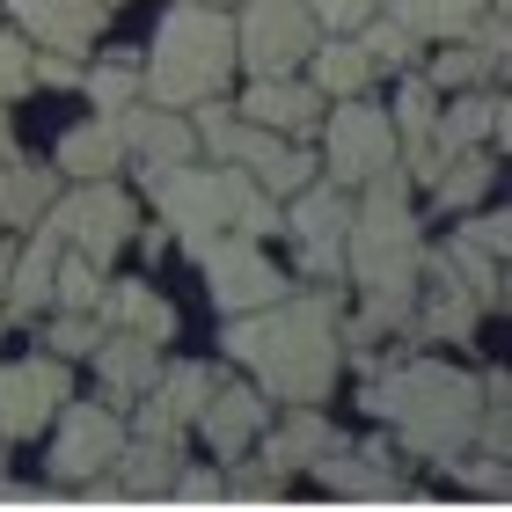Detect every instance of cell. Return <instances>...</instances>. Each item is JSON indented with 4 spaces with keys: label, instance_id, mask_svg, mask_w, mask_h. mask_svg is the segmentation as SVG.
Here are the masks:
<instances>
[{
    "label": "cell",
    "instance_id": "9a60e30c",
    "mask_svg": "<svg viewBox=\"0 0 512 512\" xmlns=\"http://www.w3.org/2000/svg\"><path fill=\"white\" fill-rule=\"evenodd\" d=\"M264 417H271V395L264 388H220L213 381V395L198 403L191 425L205 432V447H213L220 461H242V447L264 439Z\"/></svg>",
    "mask_w": 512,
    "mask_h": 512
},
{
    "label": "cell",
    "instance_id": "30bf717a",
    "mask_svg": "<svg viewBox=\"0 0 512 512\" xmlns=\"http://www.w3.org/2000/svg\"><path fill=\"white\" fill-rule=\"evenodd\" d=\"M344 227H352L344 183H308V191L286 198V235H293L308 278H344Z\"/></svg>",
    "mask_w": 512,
    "mask_h": 512
},
{
    "label": "cell",
    "instance_id": "f546056e",
    "mask_svg": "<svg viewBox=\"0 0 512 512\" xmlns=\"http://www.w3.org/2000/svg\"><path fill=\"white\" fill-rule=\"evenodd\" d=\"M491 183H498V147H461V154H447V169L432 176V191H439L447 213H461V205H476Z\"/></svg>",
    "mask_w": 512,
    "mask_h": 512
},
{
    "label": "cell",
    "instance_id": "5b68a950",
    "mask_svg": "<svg viewBox=\"0 0 512 512\" xmlns=\"http://www.w3.org/2000/svg\"><path fill=\"white\" fill-rule=\"evenodd\" d=\"M147 198L161 205V220H169V235L183 249L213 242L235 227L242 198H249V169L235 161H220V169H191V161H169V169H147Z\"/></svg>",
    "mask_w": 512,
    "mask_h": 512
},
{
    "label": "cell",
    "instance_id": "603a6c76",
    "mask_svg": "<svg viewBox=\"0 0 512 512\" xmlns=\"http://www.w3.org/2000/svg\"><path fill=\"white\" fill-rule=\"evenodd\" d=\"M96 315H103V330H139V337H154V344L176 337V308L147 286V278H118V286H103Z\"/></svg>",
    "mask_w": 512,
    "mask_h": 512
},
{
    "label": "cell",
    "instance_id": "7bdbcfd3",
    "mask_svg": "<svg viewBox=\"0 0 512 512\" xmlns=\"http://www.w3.org/2000/svg\"><path fill=\"white\" fill-rule=\"evenodd\" d=\"M103 8H118V0H103Z\"/></svg>",
    "mask_w": 512,
    "mask_h": 512
},
{
    "label": "cell",
    "instance_id": "b9f144b4",
    "mask_svg": "<svg viewBox=\"0 0 512 512\" xmlns=\"http://www.w3.org/2000/svg\"><path fill=\"white\" fill-rule=\"evenodd\" d=\"M0 154H15V125H8V110H0Z\"/></svg>",
    "mask_w": 512,
    "mask_h": 512
},
{
    "label": "cell",
    "instance_id": "8992f818",
    "mask_svg": "<svg viewBox=\"0 0 512 512\" xmlns=\"http://www.w3.org/2000/svg\"><path fill=\"white\" fill-rule=\"evenodd\" d=\"M44 227H52L66 249H81V256H96V264H110V256L132 242L139 205H132V191H118L110 176H88V183H74L66 198H52Z\"/></svg>",
    "mask_w": 512,
    "mask_h": 512
},
{
    "label": "cell",
    "instance_id": "d4e9b609",
    "mask_svg": "<svg viewBox=\"0 0 512 512\" xmlns=\"http://www.w3.org/2000/svg\"><path fill=\"white\" fill-rule=\"evenodd\" d=\"M59 249H66V242H59L44 220H37V235L15 249V264H8V293H0L15 315H37V308H52V271H59Z\"/></svg>",
    "mask_w": 512,
    "mask_h": 512
},
{
    "label": "cell",
    "instance_id": "ab89813d",
    "mask_svg": "<svg viewBox=\"0 0 512 512\" xmlns=\"http://www.w3.org/2000/svg\"><path fill=\"white\" fill-rule=\"evenodd\" d=\"M505 227H512L505 213H476V220H461V235H469L476 249H491V256H505V242H512Z\"/></svg>",
    "mask_w": 512,
    "mask_h": 512
},
{
    "label": "cell",
    "instance_id": "e0dca14e",
    "mask_svg": "<svg viewBox=\"0 0 512 512\" xmlns=\"http://www.w3.org/2000/svg\"><path fill=\"white\" fill-rule=\"evenodd\" d=\"M242 118L264 125V132H286V139L293 132H315L322 125V88L300 81V74H264V81H249Z\"/></svg>",
    "mask_w": 512,
    "mask_h": 512
},
{
    "label": "cell",
    "instance_id": "6da1fadb",
    "mask_svg": "<svg viewBox=\"0 0 512 512\" xmlns=\"http://www.w3.org/2000/svg\"><path fill=\"white\" fill-rule=\"evenodd\" d=\"M337 286H315V293H278L271 308H249V315H227V359H242L256 388L271 403H330L337 388V366H344V330H337Z\"/></svg>",
    "mask_w": 512,
    "mask_h": 512
},
{
    "label": "cell",
    "instance_id": "cb8c5ba5",
    "mask_svg": "<svg viewBox=\"0 0 512 512\" xmlns=\"http://www.w3.org/2000/svg\"><path fill=\"white\" fill-rule=\"evenodd\" d=\"M125 161H132V154H125L118 125H110V110H103V118H88V125H74V132L52 147V169L74 176V183H88V176H118Z\"/></svg>",
    "mask_w": 512,
    "mask_h": 512
},
{
    "label": "cell",
    "instance_id": "52a82bcc",
    "mask_svg": "<svg viewBox=\"0 0 512 512\" xmlns=\"http://www.w3.org/2000/svg\"><path fill=\"white\" fill-rule=\"evenodd\" d=\"M315 15L308 0H242L235 15V66H249L256 81L264 74H300L315 52Z\"/></svg>",
    "mask_w": 512,
    "mask_h": 512
},
{
    "label": "cell",
    "instance_id": "ba28073f",
    "mask_svg": "<svg viewBox=\"0 0 512 512\" xmlns=\"http://www.w3.org/2000/svg\"><path fill=\"white\" fill-rule=\"evenodd\" d=\"M52 483L59 491H74V483H103L110 476V461H118V447H125V417H118V403H74L66 395L59 403V417H52Z\"/></svg>",
    "mask_w": 512,
    "mask_h": 512
},
{
    "label": "cell",
    "instance_id": "836d02e7",
    "mask_svg": "<svg viewBox=\"0 0 512 512\" xmlns=\"http://www.w3.org/2000/svg\"><path fill=\"white\" fill-rule=\"evenodd\" d=\"M52 359H88L103 344V315L96 308H59V322H52Z\"/></svg>",
    "mask_w": 512,
    "mask_h": 512
},
{
    "label": "cell",
    "instance_id": "7a4b0ae2",
    "mask_svg": "<svg viewBox=\"0 0 512 512\" xmlns=\"http://www.w3.org/2000/svg\"><path fill=\"white\" fill-rule=\"evenodd\" d=\"M366 410L403 432L410 454H425V461L447 469L454 454L476 447L483 381L461 374V366H447V359H410V366H388V374L366 381Z\"/></svg>",
    "mask_w": 512,
    "mask_h": 512
},
{
    "label": "cell",
    "instance_id": "60d3db41",
    "mask_svg": "<svg viewBox=\"0 0 512 512\" xmlns=\"http://www.w3.org/2000/svg\"><path fill=\"white\" fill-rule=\"evenodd\" d=\"M8 264H15V242L0 235V293H8Z\"/></svg>",
    "mask_w": 512,
    "mask_h": 512
},
{
    "label": "cell",
    "instance_id": "4dcf8cb0",
    "mask_svg": "<svg viewBox=\"0 0 512 512\" xmlns=\"http://www.w3.org/2000/svg\"><path fill=\"white\" fill-rule=\"evenodd\" d=\"M103 300V264L81 249H59V271H52V308H96Z\"/></svg>",
    "mask_w": 512,
    "mask_h": 512
},
{
    "label": "cell",
    "instance_id": "4316f807",
    "mask_svg": "<svg viewBox=\"0 0 512 512\" xmlns=\"http://www.w3.org/2000/svg\"><path fill=\"white\" fill-rule=\"evenodd\" d=\"M96 359H103V388L110 395H147V381L161 374V344L139 337V330H103Z\"/></svg>",
    "mask_w": 512,
    "mask_h": 512
},
{
    "label": "cell",
    "instance_id": "7c38bea8",
    "mask_svg": "<svg viewBox=\"0 0 512 512\" xmlns=\"http://www.w3.org/2000/svg\"><path fill=\"white\" fill-rule=\"evenodd\" d=\"M74 395V374H66V359L37 352V359H15L0 366V439H30L59 417V403Z\"/></svg>",
    "mask_w": 512,
    "mask_h": 512
},
{
    "label": "cell",
    "instance_id": "e575fe53",
    "mask_svg": "<svg viewBox=\"0 0 512 512\" xmlns=\"http://www.w3.org/2000/svg\"><path fill=\"white\" fill-rule=\"evenodd\" d=\"M81 88H88V103H96V110H125L139 96V66L103 59V66H88V74H81Z\"/></svg>",
    "mask_w": 512,
    "mask_h": 512
},
{
    "label": "cell",
    "instance_id": "83f0119b",
    "mask_svg": "<svg viewBox=\"0 0 512 512\" xmlns=\"http://www.w3.org/2000/svg\"><path fill=\"white\" fill-rule=\"evenodd\" d=\"M425 264H439V271H447L461 293H476V308H498V300H505V256L476 249L469 235H454L439 256H425Z\"/></svg>",
    "mask_w": 512,
    "mask_h": 512
},
{
    "label": "cell",
    "instance_id": "d590c367",
    "mask_svg": "<svg viewBox=\"0 0 512 512\" xmlns=\"http://www.w3.org/2000/svg\"><path fill=\"white\" fill-rule=\"evenodd\" d=\"M161 498H183V505H220V498H227V476H220V469H176Z\"/></svg>",
    "mask_w": 512,
    "mask_h": 512
},
{
    "label": "cell",
    "instance_id": "8fae6325",
    "mask_svg": "<svg viewBox=\"0 0 512 512\" xmlns=\"http://www.w3.org/2000/svg\"><path fill=\"white\" fill-rule=\"evenodd\" d=\"M388 161H395V125H388V110L344 96V110L330 118V132H322V169H330V183L352 191V183L381 176Z\"/></svg>",
    "mask_w": 512,
    "mask_h": 512
},
{
    "label": "cell",
    "instance_id": "5bb4252c",
    "mask_svg": "<svg viewBox=\"0 0 512 512\" xmlns=\"http://www.w3.org/2000/svg\"><path fill=\"white\" fill-rule=\"evenodd\" d=\"M110 125H118L125 139V154H139V169H169V161H191L198 154V125L183 118V110L169 103H125V110H110Z\"/></svg>",
    "mask_w": 512,
    "mask_h": 512
},
{
    "label": "cell",
    "instance_id": "7402d4cb",
    "mask_svg": "<svg viewBox=\"0 0 512 512\" xmlns=\"http://www.w3.org/2000/svg\"><path fill=\"white\" fill-rule=\"evenodd\" d=\"M337 447V432H330V417H322L315 403H293L286 410V425H278L271 439H264V469L286 483V476H300V469H315L322 454Z\"/></svg>",
    "mask_w": 512,
    "mask_h": 512
},
{
    "label": "cell",
    "instance_id": "f1b7e54d",
    "mask_svg": "<svg viewBox=\"0 0 512 512\" xmlns=\"http://www.w3.org/2000/svg\"><path fill=\"white\" fill-rule=\"evenodd\" d=\"M483 8H491V0H381V15H395L417 44H447V37H461Z\"/></svg>",
    "mask_w": 512,
    "mask_h": 512
},
{
    "label": "cell",
    "instance_id": "277c9868",
    "mask_svg": "<svg viewBox=\"0 0 512 512\" xmlns=\"http://www.w3.org/2000/svg\"><path fill=\"white\" fill-rule=\"evenodd\" d=\"M227 74H235V22L213 0H176L154 30V59L139 66V96L191 110L205 96H220Z\"/></svg>",
    "mask_w": 512,
    "mask_h": 512
},
{
    "label": "cell",
    "instance_id": "d6986e66",
    "mask_svg": "<svg viewBox=\"0 0 512 512\" xmlns=\"http://www.w3.org/2000/svg\"><path fill=\"white\" fill-rule=\"evenodd\" d=\"M176 469H183V439H161V432H125L118 461H110V491H118V498H161Z\"/></svg>",
    "mask_w": 512,
    "mask_h": 512
},
{
    "label": "cell",
    "instance_id": "74e56055",
    "mask_svg": "<svg viewBox=\"0 0 512 512\" xmlns=\"http://www.w3.org/2000/svg\"><path fill=\"white\" fill-rule=\"evenodd\" d=\"M22 88H30V44L0 30V103H8V96H22Z\"/></svg>",
    "mask_w": 512,
    "mask_h": 512
},
{
    "label": "cell",
    "instance_id": "1f68e13d",
    "mask_svg": "<svg viewBox=\"0 0 512 512\" xmlns=\"http://www.w3.org/2000/svg\"><path fill=\"white\" fill-rule=\"evenodd\" d=\"M359 44H366V59H374V66H395V74L417 66V52H425V44H417L395 15H366V22H359Z\"/></svg>",
    "mask_w": 512,
    "mask_h": 512
},
{
    "label": "cell",
    "instance_id": "8d00e7d4",
    "mask_svg": "<svg viewBox=\"0 0 512 512\" xmlns=\"http://www.w3.org/2000/svg\"><path fill=\"white\" fill-rule=\"evenodd\" d=\"M308 15H315V30L330 37V30H359L366 15H381V0H308Z\"/></svg>",
    "mask_w": 512,
    "mask_h": 512
},
{
    "label": "cell",
    "instance_id": "ac0fdd59",
    "mask_svg": "<svg viewBox=\"0 0 512 512\" xmlns=\"http://www.w3.org/2000/svg\"><path fill=\"white\" fill-rule=\"evenodd\" d=\"M205 395H213V366H169V374L147 381V403H139V425H132V432L183 439V425L198 417Z\"/></svg>",
    "mask_w": 512,
    "mask_h": 512
},
{
    "label": "cell",
    "instance_id": "44dd1931",
    "mask_svg": "<svg viewBox=\"0 0 512 512\" xmlns=\"http://www.w3.org/2000/svg\"><path fill=\"white\" fill-rule=\"evenodd\" d=\"M59 169L52 161H22V154H0V235H15V227H37L52 213L59 198Z\"/></svg>",
    "mask_w": 512,
    "mask_h": 512
},
{
    "label": "cell",
    "instance_id": "484cf974",
    "mask_svg": "<svg viewBox=\"0 0 512 512\" xmlns=\"http://www.w3.org/2000/svg\"><path fill=\"white\" fill-rule=\"evenodd\" d=\"M308 66H315V88H322V96H337V103H344V96H359V88L381 74V66L366 59L359 30H330V37H315Z\"/></svg>",
    "mask_w": 512,
    "mask_h": 512
},
{
    "label": "cell",
    "instance_id": "f35d334b",
    "mask_svg": "<svg viewBox=\"0 0 512 512\" xmlns=\"http://www.w3.org/2000/svg\"><path fill=\"white\" fill-rule=\"evenodd\" d=\"M30 81L37 88H81V66H74V52H30Z\"/></svg>",
    "mask_w": 512,
    "mask_h": 512
},
{
    "label": "cell",
    "instance_id": "9c48e42d",
    "mask_svg": "<svg viewBox=\"0 0 512 512\" xmlns=\"http://www.w3.org/2000/svg\"><path fill=\"white\" fill-rule=\"evenodd\" d=\"M191 256L205 264V286H213V308H220V315L271 308V300L286 293V271H278L249 235H235V227H227V235H213V242H198Z\"/></svg>",
    "mask_w": 512,
    "mask_h": 512
},
{
    "label": "cell",
    "instance_id": "4fadbf2b",
    "mask_svg": "<svg viewBox=\"0 0 512 512\" xmlns=\"http://www.w3.org/2000/svg\"><path fill=\"white\" fill-rule=\"evenodd\" d=\"M315 476L330 483L337 498H388V505H403L410 498V483H403V461H395L388 439H366V447H337L315 461Z\"/></svg>",
    "mask_w": 512,
    "mask_h": 512
},
{
    "label": "cell",
    "instance_id": "2e32d148",
    "mask_svg": "<svg viewBox=\"0 0 512 512\" xmlns=\"http://www.w3.org/2000/svg\"><path fill=\"white\" fill-rule=\"evenodd\" d=\"M8 15L44 52H88L103 30V0H8Z\"/></svg>",
    "mask_w": 512,
    "mask_h": 512
},
{
    "label": "cell",
    "instance_id": "d6a6232c",
    "mask_svg": "<svg viewBox=\"0 0 512 512\" xmlns=\"http://www.w3.org/2000/svg\"><path fill=\"white\" fill-rule=\"evenodd\" d=\"M425 81L439 88V96H454V88H476V81H491V74H483V52H476L469 37H447V52L432 59Z\"/></svg>",
    "mask_w": 512,
    "mask_h": 512
},
{
    "label": "cell",
    "instance_id": "3957f363",
    "mask_svg": "<svg viewBox=\"0 0 512 512\" xmlns=\"http://www.w3.org/2000/svg\"><path fill=\"white\" fill-rule=\"evenodd\" d=\"M344 271L359 278L366 300H417V286H425V242H417V213H410V176L395 161L359 183L352 227H344Z\"/></svg>",
    "mask_w": 512,
    "mask_h": 512
},
{
    "label": "cell",
    "instance_id": "ffe728a7",
    "mask_svg": "<svg viewBox=\"0 0 512 512\" xmlns=\"http://www.w3.org/2000/svg\"><path fill=\"white\" fill-rule=\"evenodd\" d=\"M483 139H491V147L505 139V96H498V88H483V96H476V88H454V103L432 118V154L447 161L461 147H483Z\"/></svg>",
    "mask_w": 512,
    "mask_h": 512
}]
</instances>
